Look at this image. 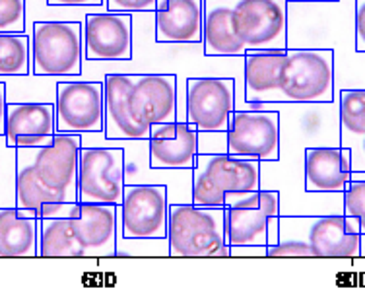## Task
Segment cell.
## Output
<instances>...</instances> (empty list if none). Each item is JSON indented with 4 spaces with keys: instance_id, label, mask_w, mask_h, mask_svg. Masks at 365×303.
Instances as JSON below:
<instances>
[{
    "instance_id": "obj_1",
    "label": "cell",
    "mask_w": 365,
    "mask_h": 303,
    "mask_svg": "<svg viewBox=\"0 0 365 303\" xmlns=\"http://www.w3.org/2000/svg\"><path fill=\"white\" fill-rule=\"evenodd\" d=\"M106 140H148L152 127L177 120L175 74H107Z\"/></svg>"
},
{
    "instance_id": "obj_2",
    "label": "cell",
    "mask_w": 365,
    "mask_h": 303,
    "mask_svg": "<svg viewBox=\"0 0 365 303\" xmlns=\"http://www.w3.org/2000/svg\"><path fill=\"white\" fill-rule=\"evenodd\" d=\"M80 206L78 218L39 220L37 257H117V205Z\"/></svg>"
},
{
    "instance_id": "obj_3",
    "label": "cell",
    "mask_w": 365,
    "mask_h": 303,
    "mask_svg": "<svg viewBox=\"0 0 365 303\" xmlns=\"http://www.w3.org/2000/svg\"><path fill=\"white\" fill-rule=\"evenodd\" d=\"M262 189V163L227 152H198L190 175V202L206 208H224L225 195Z\"/></svg>"
},
{
    "instance_id": "obj_4",
    "label": "cell",
    "mask_w": 365,
    "mask_h": 303,
    "mask_svg": "<svg viewBox=\"0 0 365 303\" xmlns=\"http://www.w3.org/2000/svg\"><path fill=\"white\" fill-rule=\"evenodd\" d=\"M334 49L288 47L280 71L282 103H330L336 98Z\"/></svg>"
},
{
    "instance_id": "obj_5",
    "label": "cell",
    "mask_w": 365,
    "mask_h": 303,
    "mask_svg": "<svg viewBox=\"0 0 365 303\" xmlns=\"http://www.w3.org/2000/svg\"><path fill=\"white\" fill-rule=\"evenodd\" d=\"M28 36L34 76L74 78L82 74V20H37Z\"/></svg>"
},
{
    "instance_id": "obj_6",
    "label": "cell",
    "mask_w": 365,
    "mask_h": 303,
    "mask_svg": "<svg viewBox=\"0 0 365 303\" xmlns=\"http://www.w3.org/2000/svg\"><path fill=\"white\" fill-rule=\"evenodd\" d=\"M280 241H299L313 249L315 257H361L359 222L344 214L280 216Z\"/></svg>"
},
{
    "instance_id": "obj_7",
    "label": "cell",
    "mask_w": 365,
    "mask_h": 303,
    "mask_svg": "<svg viewBox=\"0 0 365 303\" xmlns=\"http://www.w3.org/2000/svg\"><path fill=\"white\" fill-rule=\"evenodd\" d=\"M225 152L260 163L280 162L282 120L274 103H245L235 109L225 133Z\"/></svg>"
},
{
    "instance_id": "obj_8",
    "label": "cell",
    "mask_w": 365,
    "mask_h": 303,
    "mask_svg": "<svg viewBox=\"0 0 365 303\" xmlns=\"http://www.w3.org/2000/svg\"><path fill=\"white\" fill-rule=\"evenodd\" d=\"M169 257H212L225 243V210L192 202H171Z\"/></svg>"
},
{
    "instance_id": "obj_9",
    "label": "cell",
    "mask_w": 365,
    "mask_h": 303,
    "mask_svg": "<svg viewBox=\"0 0 365 303\" xmlns=\"http://www.w3.org/2000/svg\"><path fill=\"white\" fill-rule=\"evenodd\" d=\"M169 189L165 185H125L117 206V235L125 240H168Z\"/></svg>"
},
{
    "instance_id": "obj_10",
    "label": "cell",
    "mask_w": 365,
    "mask_h": 303,
    "mask_svg": "<svg viewBox=\"0 0 365 303\" xmlns=\"http://www.w3.org/2000/svg\"><path fill=\"white\" fill-rule=\"evenodd\" d=\"M232 20L233 31L247 51L288 49V0H235Z\"/></svg>"
},
{
    "instance_id": "obj_11",
    "label": "cell",
    "mask_w": 365,
    "mask_h": 303,
    "mask_svg": "<svg viewBox=\"0 0 365 303\" xmlns=\"http://www.w3.org/2000/svg\"><path fill=\"white\" fill-rule=\"evenodd\" d=\"M127 158L123 146H82L78 160V202L117 205L125 192Z\"/></svg>"
},
{
    "instance_id": "obj_12",
    "label": "cell",
    "mask_w": 365,
    "mask_h": 303,
    "mask_svg": "<svg viewBox=\"0 0 365 303\" xmlns=\"http://www.w3.org/2000/svg\"><path fill=\"white\" fill-rule=\"evenodd\" d=\"M280 190L225 195V243L230 247L267 245L268 220L280 216Z\"/></svg>"
},
{
    "instance_id": "obj_13",
    "label": "cell",
    "mask_w": 365,
    "mask_h": 303,
    "mask_svg": "<svg viewBox=\"0 0 365 303\" xmlns=\"http://www.w3.org/2000/svg\"><path fill=\"white\" fill-rule=\"evenodd\" d=\"M237 109L233 78H189L185 84L187 123L198 133H227Z\"/></svg>"
},
{
    "instance_id": "obj_14",
    "label": "cell",
    "mask_w": 365,
    "mask_h": 303,
    "mask_svg": "<svg viewBox=\"0 0 365 303\" xmlns=\"http://www.w3.org/2000/svg\"><path fill=\"white\" fill-rule=\"evenodd\" d=\"M56 133L99 134L106 128V92L101 82L56 80Z\"/></svg>"
},
{
    "instance_id": "obj_15",
    "label": "cell",
    "mask_w": 365,
    "mask_h": 303,
    "mask_svg": "<svg viewBox=\"0 0 365 303\" xmlns=\"http://www.w3.org/2000/svg\"><path fill=\"white\" fill-rule=\"evenodd\" d=\"M82 134L55 133L49 146L34 148L37 179L56 202H78V160Z\"/></svg>"
},
{
    "instance_id": "obj_16",
    "label": "cell",
    "mask_w": 365,
    "mask_h": 303,
    "mask_svg": "<svg viewBox=\"0 0 365 303\" xmlns=\"http://www.w3.org/2000/svg\"><path fill=\"white\" fill-rule=\"evenodd\" d=\"M84 61H130L134 55L133 14L90 12L82 20Z\"/></svg>"
},
{
    "instance_id": "obj_17",
    "label": "cell",
    "mask_w": 365,
    "mask_h": 303,
    "mask_svg": "<svg viewBox=\"0 0 365 303\" xmlns=\"http://www.w3.org/2000/svg\"><path fill=\"white\" fill-rule=\"evenodd\" d=\"M56 133L55 103L51 101H14L6 107L4 138L12 148L49 146Z\"/></svg>"
},
{
    "instance_id": "obj_18",
    "label": "cell",
    "mask_w": 365,
    "mask_h": 303,
    "mask_svg": "<svg viewBox=\"0 0 365 303\" xmlns=\"http://www.w3.org/2000/svg\"><path fill=\"white\" fill-rule=\"evenodd\" d=\"M351 181V152L344 146L303 150V187L317 195H342Z\"/></svg>"
},
{
    "instance_id": "obj_19",
    "label": "cell",
    "mask_w": 365,
    "mask_h": 303,
    "mask_svg": "<svg viewBox=\"0 0 365 303\" xmlns=\"http://www.w3.org/2000/svg\"><path fill=\"white\" fill-rule=\"evenodd\" d=\"M155 41L202 45L204 0H158Z\"/></svg>"
},
{
    "instance_id": "obj_20",
    "label": "cell",
    "mask_w": 365,
    "mask_h": 303,
    "mask_svg": "<svg viewBox=\"0 0 365 303\" xmlns=\"http://www.w3.org/2000/svg\"><path fill=\"white\" fill-rule=\"evenodd\" d=\"M284 57L286 51H247L243 57V106L282 103L280 71Z\"/></svg>"
},
{
    "instance_id": "obj_21",
    "label": "cell",
    "mask_w": 365,
    "mask_h": 303,
    "mask_svg": "<svg viewBox=\"0 0 365 303\" xmlns=\"http://www.w3.org/2000/svg\"><path fill=\"white\" fill-rule=\"evenodd\" d=\"M235 0H204L202 51L206 57H245L247 49L233 31Z\"/></svg>"
},
{
    "instance_id": "obj_22",
    "label": "cell",
    "mask_w": 365,
    "mask_h": 303,
    "mask_svg": "<svg viewBox=\"0 0 365 303\" xmlns=\"http://www.w3.org/2000/svg\"><path fill=\"white\" fill-rule=\"evenodd\" d=\"M198 155V130L187 120H177L175 136H150L148 163L150 170H192Z\"/></svg>"
},
{
    "instance_id": "obj_23",
    "label": "cell",
    "mask_w": 365,
    "mask_h": 303,
    "mask_svg": "<svg viewBox=\"0 0 365 303\" xmlns=\"http://www.w3.org/2000/svg\"><path fill=\"white\" fill-rule=\"evenodd\" d=\"M39 220L21 216L16 206H0V257H37Z\"/></svg>"
},
{
    "instance_id": "obj_24",
    "label": "cell",
    "mask_w": 365,
    "mask_h": 303,
    "mask_svg": "<svg viewBox=\"0 0 365 303\" xmlns=\"http://www.w3.org/2000/svg\"><path fill=\"white\" fill-rule=\"evenodd\" d=\"M336 98L340 142L365 136V88L338 90Z\"/></svg>"
},
{
    "instance_id": "obj_25",
    "label": "cell",
    "mask_w": 365,
    "mask_h": 303,
    "mask_svg": "<svg viewBox=\"0 0 365 303\" xmlns=\"http://www.w3.org/2000/svg\"><path fill=\"white\" fill-rule=\"evenodd\" d=\"M28 74H31L28 34H0V78Z\"/></svg>"
},
{
    "instance_id": "obj_26",
    "label": "cell",
    "mask_w": 365,
    "mask_h": 303,
    "mask_svg": "<svg viewBox=\"0 0 365 303\" xmlns=\"http://www.w3.org/2000/svg\"><path fill=\"white\" fill-rule=\"evenodd\" d=\"M342 214L359 222V232L365 235V179H351L342 192Z\"/></svg>"
},
{
    "instance_id": "obj_27",
    "label": "cell",
    "mask_w": 365,
    "mask_h": 303,
    "mask_svg": "<svg viewBox=\"0 0 365 303\" xmlns=\"http://www.w3.org/2000/svg\"><path fill=\"white\" fill-rule=\"evenodd\" d=\"M26 31V0H0V34Z\"/></svg>"
},
{
    "instance_id": "obj_28",
    "label": "cell",
    "mask_w": 365,
    "mask_h": 303,
    "mask_svg": "<svg viewBox=\"0 0 365 303\" xmlns=\"http://www.w3.org/2000/svg\"><path fill=\"white\" fill-rule=\"evenodd\" d=\"M36 218H78L82 206L80 202H45L36 208Z\"/></svg>"
},
{
    "instance_id": "obj_29",
    "label": "cell",
    "mask_w": 365,
    "mask_h": 303,
    "mask_svg": "<svg viewBox=\"0 0 365 303\" xmlns=\"http://www.w3.org/2000/svg\"><path fill=\"white\" fill-rule=\"evenodd\" d=\"M267 257H315L313 249L299 241H278L276 245H267Z\"/></svg>"
},
{
    "instance_id": "obj_30",
    "label": "cell",
    "mask_w": 365,
    "mask_h": 303,
    "mask_svg": "<svg viewBox=\"0 0 365 303\" xmlns=\"http://www.w3.org/2000/svg\"><path fill=\"white\" fill-rule=\"evenodd\" d=\"M158 0H106V8L109 12H155Z\"/></svg>"
},
{
    "instance_id": "obj_31",
    "label": "cell",
    "mask_w": 365,
    "mask_h": 303,
    "mask_svg": "<svg viewBox=\"0 0 365 303\" xmlns=\"http://www.w3.org/2000/svg\"><path fill=\"white\" fill-rule=\"evenodd\" d=\"M354 51L365 55V0H354Z\"/></svg>"
},
{
    "instance_id": "obj_32",
    "label": "cell",
    "mask_w": 365,
    "mask_h": 303,
    "mask_svg": "<svg viewBox=\"0 0 365 303\" xmlns=\"http://www.w3.org/2000/svg\"><path fill=\"white\" fill-rule=\"evenodd\" d=\"M340 146L350 148L351 171L365 173V136H358V138H350V140L340 142Z\"/></svg>"
},
{
    "instance_id": "obj_33",
    "label": "cell",
    "mask_w": 365,
    "mask_h": 303,
    "mask_svg": "<svg viewBox=\"0 0 365 303\" xmlns=\"http://www.w3.org/2000/svg\"><path fill=\"white\" fill-rule=\"evenodd\" d=\"M49 8H96L107 10L106 0H45Z\"/></svg>"
},
{
    "instance_id": "obj_34",
    "label": "cell",
    "mask_w": 365,
    "mask_h": 303,
    "mask_svg": "<svg viewBox=\"0 0 365 303\" xmlns=\"http://www.w3.org/2000/svg\"><path fill=\"white\" fill-rule=\"evenodd\" d=\"M6 84H4V80L0 78V136H4V127H6Z\"/></svg>"
},
{
    "instance_id": "obj_35",
    "label": "cell",
    "mask_w": 365,
    "mask_h": 303,
    "mask_svg": "<svg viewBox=\"0 0 365 303\" xmlns=\"http://www.w3.org/2000/svg\"><path fill=\"white\" fill-rule=\"evenodd\" d=\"M280 241V216H272L268 220V243L267 245H276Z\"/></svg>"
},
{
    "instance_id": "obj_36",
    "label": "cell",
    "mask_w": 365,
    "mask_h": 303,
    "mask_svg": "<svg viewBox=\"0 0 365 303\" xmlns=\"http://www.w3.org/2000/svg\"><path fill=\"white\" fill-rule=\"evenodd\" d=\"M292 4H336L340 0H288Z\"/></svg>"
},
{
    "instance_id": "obj_37",
    "label": "cell",
    "mask_w": 365,
    "mask_h": 303,
    "mask_svg": "<svg viewBox=\"0 0 365 303\" xmlns=\"http://www.w3.org/2000/svg\"><path fill=\"white\" fill-rule=\"evenodd\" d=\"M214 259L216 257H232V247L227 245V243H224V245H220L216 251H214V255H212Z\"/></svg>"
},
{
    "instance_id": "obj_38",
    "label": "cell",
    "mask_w": 365,
    "mask_h": 303,
    "mask_svg": "<svg viewBox=\"0 0 365 303\" xmlns=\"http://www.w3.org/2000/svg\"><path fill=\"white\" fill-rule=\"evenodd\" d=\"M361 255H365V235H361Z\"/></svg>"
}]
</instances>
